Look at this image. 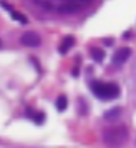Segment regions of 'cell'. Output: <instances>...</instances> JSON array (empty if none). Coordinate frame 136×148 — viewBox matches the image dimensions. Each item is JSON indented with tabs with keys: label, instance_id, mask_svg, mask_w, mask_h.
<instances>
[{
	"label": "cell",
	"instance_id": "5",
	"mask_svg": "<svg viewBox=\"0 0 136 148\" xmlns=\"http://www.w3.org/2000/svg\"><path fill=\"white\" fill-rule=\"evenodd\" d=\"M121 108L120 107H115V108H111V110H108L106 113H105V120H108V121H115L118 120L120 116H121Z\"/></svg>",
	"mask_w": 136,
	"mask_h": 148
},
{
	"label": "cell",
	"instance_id": "4",
	"mask_svg": "<svg viewBox=\"0 0 136 148\" xmlns=\"http://www.w3.org/2000/svg\"><path fill=\"white\" fill-rule=\"evenodd\" d=\"M20 42L27 47H38L40 45V37L35 34V32H27V34L22 35Z\"/></svg>",
	"mask_w": 136,
	"mask_h": 148
},
{
	"label": "cell",
	"instance_id": "3",
	"mask_svg": "<svg viewBox=\"0 0 136 148\" xmlns=\"http://www.w3.org/2000/svg\"><path fill=\"white\" fill-rule=\"evenodd\" d=\"M129 57H131V50L129 48H120L118 52H115V55H113V65H116V67H120V65H123L126 60H129Z\"/></svg>",
	"mask_w": 136,
	"mask_h": 148
},
{
	"label": "cell",
	"instance_id": "8",
	"mask_svg": "<svg viewBox=\"0 0 136 148\" xmlns=\"http://www.w3.org/2000/svg\"><path fill=\"white\" fill-rule=\"evenodd\" d=\"M55 105H56V110H58V112H63V110H67V107H68L67 97H63V95H61V97H58V100H56V103H55Z\"/></svg>",
	"mask_w": 136,
	"mask_h": 148
},
{
	"label": "cell",
	"instance_id": "7",
	"mask_svg": "<svg viewBox=\"0 0 136 148\" xmlns=\"http://www.w3.org/2000/svg\"><path fill=\"white\" fill-rule=\"evenodd\" d=\"M129 83L136 90V58L133 60V65H131V70H129Z\"/></svg>",
	"mask_w": 136,
	"mask_h": 148
},
{
	"label": "cell",
	"instance_id": "6",
	"mask_svg": "<svg viewBox=\"0 0 136 148\" xmlns=\"http://www.w3.org/2000/svg\"><path fill=\"white\" fill-rule=\"evenodd\" d=\"M73 45H75V38H73V37H67V38H63V42L60 43V48H58V50H60V53H67Z\"/></svg>",
	"mask_w": 136,
	"mask_h": 148
},
{
	"label": "cell",
	"instance_id": "10",
	"mask_svg": "<svg viewBox=\"0 0 136 148\" xmlns=\"http://www.w3.org/2000/svg\"><path fill=\"white\" fill-rule=\"evenodd\" d=\"M12 17H14L15 20H18L20 23H27V22H28V18L25 17V15L20 14V12H15V10H12Z\"/></svg>",
	"mask_w": 136,
	"mask_h": 148
},
{
	"label": "cell",
	"instance_id": "11",
	"mask_svg": "<svg viewBox=\"0 0 136 148\" xmlns=\"http://www.w3.org/2000/svg\"><path fill=\"white\" fill-rule=\"evenodd\" d=\"M35 123H41V121L45 120V115H43V112H37V115L33 116Z\"/></svg>",
	"mask_w": 136,
	"mask_h": 148
},
{
	"label": "cell",
	"instance_id": "9",
	"mask_svg": "<svg viewBox=\"0 0 136 148\" xmlns=\"http://www.w3.org/2000/svg\"><path fill=\"white\" fill-rule=\"evenodd\" d=\"M91 57H93L96 62H101L103 58H105V52L100 50V48H91Z\"/></svg>",
	"mask_w": 136,
	"mask_h": 148
},
{
	"label": "cell",
	"instance_id": "1",
	"mask_svg": "<svg viewBox=\"0 0 136 148\" xmlns=\"http://www.w3.org/2000/svg\"><path fill=\"white\" fill-rule=\"evenodd\" d=\"M128 140V130L126 127H111L108 130L103 132V141L108 145V147H113V148H120L123 147Z\"/></svg>",
	"mask_w": 136,
	"mask_h": 148
},
{
	"label": "cell",
	"instance_id": "2",
	"mask_svg": "<svg viewBox=\"0 0 136 148\" xmlns=\"http://www.w3.org/2000/svg\"><path fill=\"white\" fill-rule=\"evenodd\" d=\"M91 92L101 100H115L116 97H120V87L116 83H105L100 80L91 83Z\"/></svg>",
	"mask_w": 136,
	"mask_h": 148
}]
</instances>
